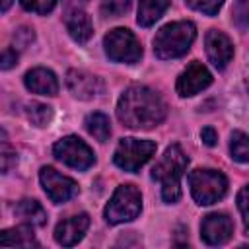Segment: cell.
<instances>
[{"label": "cell", "mask_w": 249, "mask_h": 249, "mask_svg": "<svg viewBox=\"0 0 249 249\" xmlns=\"http://www.w3.org/2000/svg\"><path fill=\"white\" fill-rule=\"evenodd\" d=\"M167 115V105L158 91L134 84L123 91L117 103V119L128 128H154Z\"/></svg>", "instance_id": "obj_1"}, {"label": "cell", "mask_w": 249, "mask_h": 249, "mask_svg": "<svg viewBox=\"0 0 249 249\" xmlns=\"http://www.w3.org/2000/svg\"><path fill=\"white\" fill-rule=\"evenodd\" d=\"M189 158L179 144L167 146L161 160L152 169V179L161 185V198L167 204H173L181 198V177L187 169Z\"/></svg>", "instance_id": "obj_2"}, {"label": "cell", "mask_w": 249, "mask_h": 249, "mask_svg": "<svg viewBox=\"0 0 249 249\" xmlns=\"http://www.w3.org/2000/svg\"><path fill=\"white\" fill-rule=\"evenodd\" d=\"M196 37L193 21H171L163 25L154 37V53L158 58H179L183 56Z\"/></svg>", "instance_id": "obj_3"}, {"label": "cell", "mask_w": 249, "mask_h": 249, "mask_svg": "<svg viewBox=\"0 0 249 249\" xmlns=\"http://www.w3.org/2000/svg\"><path fill=\"white\" fill-rule=\"evenodd\" d=\"M142 210V195L134 185H119L107 202L103 216L107 224H124L134 220Z\"/></svg>", "instance_id": "obj_4"}, {"label": "cell", "mask_w": 249, "mask_h": 249, "mask_svg": "<svg viewBox=\"0 0 249 249\" xmlns=\"http://www.w3.org/2000/svg\"><path fill=\"white\" fill-rule=\"evenodd\" d=\"M191 195L198 204H214L224 198L228 191V179L216 169H193L189 173Z\"/></svg>", "instance_id": "obj_5"}, {"label": "cell", "mask_w": 249, "mask_h": 249, "mask_svg": "<svg viewBox=\"0 0 249 249\" xmlns=\"http://www.w3.org/2000/svg\"><path fill=\"white\" fill-rule=\"evenodd\" d=\"M105 53L111 60L115 62H124V64H134L142 58V47L134 33L126 27H115L111 29L105 39H103Z\"/></svg>", "instance_id": "obj_6"}, {"label": "cell", "mask_w": 249, "mask_h": 249, "mask_svg": "<svg viewBox=\"0 0 249 249\" xmlns=\"http://www.w3.org/2000/svg\"><path fill=\"white\" fill-rule=\"evenodd\" d=\"M156 152V142L152 140H140V138H123L113 154V161L117 167L124 171H138L144 163L150 161V158Z\"/></svg>", "instance_id": "obj_7"}, {"label": "cell", "mask_w": 249, "mask_h": 249, "mask_svg": "<svg viewBox=\"0 0 249 249\" xmlns=\"http://www.w3.org/2000/svg\"><path fill=\"white\" fill-rule=\"evenodd\" d=\"M53 154L58 161L74 167L78 171H86L95 163V156L91 148L78 136H64L53 146Z\"/></svg>", "instance_id": "obj_8"}, {"label": "cell", "mask_w": 249, "mask_h": 249, "mask_svg": "<svg viewBox=\"0 0 249 249\" xmlns=\"http://www.w3.org/2000/svg\"><path fill=\"white\" fill-rule=\"evenodd\" d=\"M39 181H41V187H43V191L47 193V196H49L53 202H56V204L66 202V200H70L72 196L78 195V183H76L74 179L66 177V175H60V173H58L54 167H51V165L41 167V171H39Z\"/></svg>", "instance_id": "obj_9"}, {"label": "cell", "mask_w": 249, "mask_h": 249, "mask_svg": "<svg viewBox=\"0 0 249 249\" xmlns=\"http://www.w3.org/2000/svg\"><path fill=\"white\" fill-rule=\"evenodd\" d=\"M212 84V74L208 72V68L198 62V60H193L177 78V84H175V89L181 97H191L202 89H206L208 86Z\"/></svg>", "instance_id": "obj_10"}, {"label": "cell", "mask_w": 249, "mask_h": 249, "mask_svg": "<svg viewBox=\"0 0 249 249\" xmlns=\"http://www.w3.org/2000/svg\"><path fill=\"white\" fill-rule=\"evenodd\" d=\"M233 233V224L231 218L224 212H212L202 218L200 224V237L208 245H222L230 241Z\"/></svg>", "instance_id": "obj_11"}, {"label": "cell", "mask_w": 249, "mask_h": 249, "mask_svg": "<svg viewBox=\"0 0 249 249\" xmlns=\"http://www.w3.org/2000/svg\"><path fill=\"white\" fill-rule=\"evenodd\" d=\"M66 86L70 89V93L78 99H93L95 95H99L103 91V82L101 78L86 72V70H68L66 72Z\"/></svg>", "instance_id": "obj_12"}, {"label": "cell", "mask_w": 249, "mask_h": 249, "mask_svg": "<svg viewBox=\"0 0 249 249\" xmlns=\"http://www.w3.org/2000/svg\"><path fill=\"white\" fill-rule=\"evenodd\" d=\"M204 45H206V54L210 58V62L222 70L230 64V60L233 58V43L230 41V37L218 29H210L204 37Z\"/></svg>", "instance_id": "obj_13"}, {"label": "cell", "mask_w": 249, "mask_h": 249, "mask_svg": "<svg viewBox=\"0 0 249 249\" xmlns=\"http://www.w3.org/2000/svg\"><path fill=\"white\" fill-rule=\"evenodd\" d=\"M88 228H89V216L86 212L70 216V218H66V220L56 224V228H54V241L58 245H62V247H72V245H76L84 237Z\"/></svg>", "instance_id": "obj_14"}, {"label": "cell", "mask_w": 249, "mask_h": 249, "mask_svg": "<svg viewBox=\"0 0 249 249\" xmlns=\"http://www.w3.org/2000/svg\"><path fill=\"white\" fill-rule=\"evenodd\" d=\"M23 84L31 93H39V95H56L58 93V80H56L54 72L49 68H43V66L29 70L23 78Z\"/></svg>", "instance_id": "obj_15"}, {"label": "cell", "mask_w": 249, "mask_h": 249, "mask_svg": "<svg viewBox=\"0 0 249 249\" xmlns=\"http://www.w3.org/2000/svg\"><path fill=\"white\" fill-rule=\"evenodd\" d=\"M64 25H66V31L68 35L76 41V43H86L91 33H93V27H91V19L89 16L80 10V8H70L64 16Z\"/></svg>", "instance_id": "obj_16"}, {"label": "cell", "mask_w": 249, "mask_h": 249, "mask_svg": "<svg viewBox=\"0 0 249 249\" xmlns=\"http://www.w3.org/2000/svg\"><path fill=\"white\" fill-rule=\"evenodd\" d=\"M37 247V239L33 235L31 224H21L10 230L0 231V247Z\"/></svg>", "instance_id": "obj_17"}, {"label": "cell", "mask_w": 249, "mask_h": 249, "mask_svg": "<svg viewBox=\"0 0 249 249\" xmlns=\"http://www.w3.org/2000/svg\"><path fill=\"white\" fill-rule=\"evenodd\" d=\"M14 214L19 220H23L25 224H31V226H45V222H47V212L35 198L19 200L14 208Z\"/></svg>", "instance_id": "obj_18"}, {"label": "cell", "mask_w": 249, "mask_h": 249, "mask_svg": "<svg viewBox=\"0 0 249 249\" xmlns=\"http://www.w3.org/2000/svg\"><path fill=\"white\" fill-rule=\"evenodd\" d=\"M167 6H169V0H138V16H136V21L142 27L154 25L163 16V12L167 10Z\"/></svg>", "instance_id": "obj_19"}, {"label": "cell", "mask_w": 249, "mask_h": 249, "mask_svg": "<svg viewBox=\"0 0 249 249\" xmlns=\"http://www.w3.org/2000/svg\"><path fill=\"white\" fill-rule=\"evenodd\" d=\"M84 126L99 142H107L111 136V123L103 113H89L84 121Z\"/></svg>", "instance_id": "obj_20"}, {"label": "cell", "mask_w": 249, "mask_h": 249, "mask_svg": "<svg viewBox=\"0 0 249 249\" xmlns=\"http://www.w3.org/2000/svg\"><path fill=\"white\" fill-rule=\"evenodd\" d=\"M25 117L29 119L31 124L43 128V126H49V123L53 121V107L47 105V103H37V101H31L27 103L25 107Z\"/></svg>", "instance_id": "obj_21"}, {"label": "cell", "mask_w": 249, "mask_h": 249, "mask_svg": "<svg viewBox=\"0 0 249 249\" xmlns=\"http://www.w3.org/2000/svg\"><path fill=\"white\" fill-rule=\"evenodd\" d=\"M230 152L231 158L239 163H247L249 160V140L247 134L241 130H233L231 132V140H230Z\"/></svg>", "instance_id": "obj_22"}, {"label": "cell", "mask_w": 249, "mask_h": 249, "mask_svg": "<svg viewBox=\"0 0 249 249\" xmlns=\"http://www.w3.org/2000/svg\"><path fill=\"white\" fill-rule=\"evenodd\" d=\"M14 165H16V150L6 130L0 128V173H8Z\"/></svg>", "instance_id": "obj_23"}, {"label": "cell", "mask_w": 249, "mask_h": 249, "mask_svg": "<svg viewBox=\"0 0 249 249\" xmlns=\"http://www.w3.org/2000/svg\"><path fill=\"white\" fill-rule=\"evenodd\" d=\"M130 10V0H103L101 14L105 18H121Z\"/></svg>", "instance_id": "obj_24"}, {"label": "cell", "mask_w": 249, "mask_h": 249, "mask_svg": "<svg viewBox=\"0 0 249 249\" xmlns=\"http://www.w3.org/2000/svg\"><path fill=\"white\" fill-rule=\"evenodd\" d=\"M185 4L196 12L206 14V16H216L218 10L222 8L224 0H185Z\"/></svg>", "instance_id": "obj_25"}, {"label": "cell", "mask_w": 249, "mask_h": 249, "mask_svg": "<svg viewBox=\"0 0 249 249\" xmlns=\"http://www.w3.org/2000/svg\"><path fill=\"white\" fill-rule=\"evenodd\" d=\"M19 2L23 10L35 12V14H49L56 6V0H19Z\"/></svg>", "instance_id": "obj_26"}, {"label": "cell", "mask_w": 249, "mask_h": 249, "mask_svg": "<svg viewBox=\"0 0 249 249\" xmlns=\"http://www.w3.org/2000/svg\"><path fill=\"white\" fill-rule=\"evenodd\" d=\"M247 195H249V187L243 185L241 191H239V195H237V206H239V212H241V220H243V230H245V233L249 231V210H247L249 200H247Z\"/></svg>", "instance_id": "obj_27"}, {"label": "cell", "mask_w": 249, "mask_h": 249, "mask_svg": "<svg viewBox=\"0 0 249 249\" xmlns=\"http://www.w3.org/2000/svg\"><path fill=\"white\" fill-rule=\"evenodd\" d=\"M18 64V51L16 49H4L0 53V70H10Z\"/></svg>", "instance_id": "obj_28"}, {"label": "cell", "mask_w": 249, "mask_h": 249, "mask_svg": "<svg viewBox=\"0 0 249 249\" xmlns=\"http://www.w3.org/2000/svg\"><path fill=\"white\" fill-rule=\"evenodd\" d=\"M33 29H29V27H21V29H18L16 31V35H14V41H16V45L18 47H27L31 41H33Z\"/></svg>", "instance_id": "obj_29"}, {"label": "cell", "mask_w": 249, "mask_h": 249, "mask_svg": "<svg viewBox=\"0 0 249 249\" xmlns=\"http://www.w3.org/2000/svg\"><path fill=\"white\" fill-rule=\"evenodd\" d=\"M233 18H235V21L239 23L241 29L247 27V0H239L237 2V6L233 8Z\"/></svg>", "instance_id": "obj_30"}, {"label": "cell", "mask_w": 249, "mask_h": 249, "mask_svg": "<svg viewBox=\"0 0 249 249\" xmlns=\"http://www.w3.org/2000/svg\"><path fill=\"white\" fill-rule=\"evenodd\" d=\"M200 138H202V142H204L206 146H216L218 134H216V130H214L212 126H204V128L200 130Z\"/></svg>", "instance_id": "obj_31"}, {"label": "cell", "mask_w": 249, "mask_h": 249, "mask_svg": "<svg viewBox=\"0 0 249 249\" xmlns=\"http://www.w3.org/2000/svg\"><path fill=\"white\" fill-rule=\"evenodd\" d=\"M88 0H64V4H66V8L70 10V8H80L82 4H86Z\"/></svg>", "instance_id": "obj_32"}, {"label": "cell", "mask_w": 249, "mask_h": 249, "mask_svg": "<svg viewBox=\"0 0 249 249\" xmlns=\"http://www.w3.org/2000/svg\"><path fill=\"white\" fill-rule=\"evenodd\" d=\"M12 4H14V0H0V14H4L6 10H10Z\"/></svg>", "instance_id": "obj_33"}]
</instances>
